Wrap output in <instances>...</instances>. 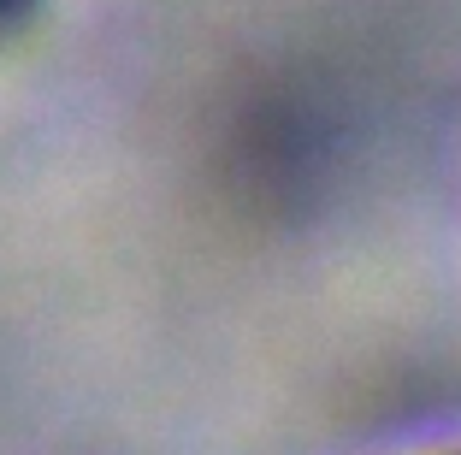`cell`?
<instances>
[{
	"label": "cell",
	"mask_w": 461,
	"mask_h": 455,
	"mask_svg": "<svg viewBox=\"0 0 461 455\" xmlns=\"http://www.w3.org/2000/svg\"><path fill=\"white\" fill-rule=\"evenodd\" d=\"M426 455H461V443H449V450H426Z\"/></svg>",
	"instance_id": "cell-1"
}]
</instances>
